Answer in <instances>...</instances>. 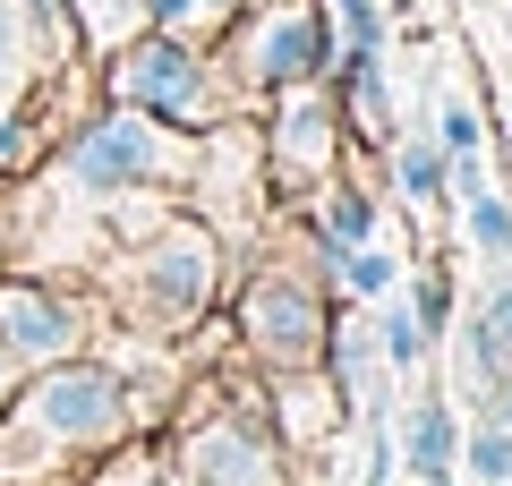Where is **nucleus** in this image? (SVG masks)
Returning a JSON list of instances; mask_svg holds the SVG:
<instances>
[{"mask_svg":"<svg viewBox=\"0 0 512 486\" xmlns=\"http://www.w3.org/2000/svg\"><path fill=\"white\" fill-rule=\"evenodd\" d=\"M120 427H128L120 376L52 359V376H43L35 393H18V410L0 418V452H9V469H35V461H69V452L111 444Z\"/></svg>","mask_w":512,"mask_h":486,"instance_id":"obj_1","label":"nucleus"},{"mask_svg":"<svg viewBox=\"0 0 512 486\" xmlns=\"http://www.w3.org/2000/svg\"><path fill=\"white\" fill-rule=\"evenodd\" d=\"M103 60H111V103H128V111H154L171 128H214L231 111L222 60H205V43H188V35L146 26V35H128Z\"/></svg>","mask_w":512,"mask_h":486,"instance_id":"obj_2","label":"nucleus"},{"mask_svg":"<svg viewBox=\"0 0 512 486\" xmlns=\"http://www.w3.org/2000/svg\"><path fill=\"white\" fill-rule=\"evenodd\" d=\"M60 171H69V180L86 188V197H120V188L188 180V171H197V145H188L171 120H154V111H128V103H111L103 120H86V128L69 137Z\"/></svg>","mask_w":512,"mask_h":486,"instance_id":"obj_3","label":"nucleus"},{"mask_svg":"<svg viewBox=\"0 0 512 486\" xmlns=\"http://www.w3.org/2000/svg\"><path fill=\"white\" fill-rule=\"evenodd\" d=\"M231 94H282V86H308V77L333 69V26H325V0H265V9H239L231 26Z\"/></svg>","mask_w":512,"mask_h":486,"instance_id":"obj_4","label":"nucleus"},{"mask_svg":"<svg viewBox=\"0 0 512 486\" xmlns=\"http://www.w3.org/2000/svg\"><path fill=\"white\" fill-rule=\"evenodd\" d=\"M333 154H342V103H333L325 77L274 94V171L282 180H325Z\"/></svg>","mask_w":512,"mask_h":486,"instance_id":"obj_5","label":"nucleus"},{"mask_svg":"<svg viewBox=\"0 0 512 486\" xmlns=\"http://www.w3.org/2000/svg\"><path fill=\"white\" fill-rule=\"evenodd\" d=\"M239 324H248V342L265 350L274 367L316 359V342H325V333H316V324H325V307H316L291 273H265V282L248 290V307H239Z\"/></svg>","mask_w":512,"mask_h":486,"instance_id":"obj_6","label":"nucleus"},{"mask_svg":"<svg viewBox=\"0 0 512 486\" xmlns=\"http://www.w3.org/2000/svg\"><path fill=\"white\" fill-rule=\"evenodd\" d=\"M77 333H86V316H77L60 290L0 282V350H9V359L52 367V359H69V350H77Z\"/></svg>","mask_w":512,"mask_h":486,"instance_id":"obj_7","label":"nucleus"},{"mask_svg":"<svg viewBox=\"0 0 512 486\" xmlns=\"http://www.w3.org/2000/svg\"><path fill=\"white\" fill-rule=\"evenodd\" d=\"M180 486H282L274 435L239 427V418H214V427H205V435H188Z\"/></svg>","mask_w":512,"mask_h":486,"instance_id":"obj_8","label":"nucleus"},{"mask_svg":"<svg viewBox=\"0 0 512 486\" xmlns=\"http://www.w3.org/2000/svg\"><path fill=\"white\" fill-rule=\"evenodd\" d=\"M137 282H146V299L180 307V316H188V307H205V299H214V239L188 231V222H180V231H163L146 248V265H137Z\"/></svg>","mask_w":512,"mask_h":486,"instance_id":"obj_9","label":"nucleus"},{"mask_svg":"<svg viewBox=\"0 0 512 486\" xmlns=\"http://www.w3.org/2000/svg\"><path fill=\"white\" fill-rule=\"evenodd\" d=\"M52 60H60L52 26H43L26 0H0V103H26V86H35Z\"/></svg>","mask_w":512,"mask_h":486,"instance_id":"obj_10","label":"nucleus"},{"mask_svg":"<svg viewBox=\"0 0 512 486\" xmlns=\"http://www.w3.org/2000/svg\"><path fill=\"white\" fill-rule=\"evenodd\" d=\"M69 26H77L86 52H120L128 35L154 26V0H69Z\"/></svg>","mask_w":512,"mask_h":486,"instance_id":"obj_11","label":"nucleus"},{"mask_svg":"<svg viewBox=\"0 0 512 486\" xmlns=\"http://www.w3.org/2000/svg\"><path fill=\"white\" fill-rule=\"evenodd\" d=\"M461 231H470V248L487 256V265H512V205L495 197V180L461 197Z\"/></svg>","mask_w":512,"mask_h":486,"instance_id":"obj_12","label":"nucleus"},{"mask_svg":"<svg viewBox=\"0 0 512 486\" xmlns=\"http://www.w3.org/2000/svg\"><path fill=\"white\" fill-rule=\"evenodd\" d=\"M444 171H453V154H444L436 137H402V145H393V180H402L410 205H436L444 197Z\"/></svg>","mask_w":512,"mask_h":486,"instance_id":"obj_13","label":"nucleus"},{"mask_svg":"<svg viewBox=\"0 0 512 486\" xmlns=\"http://www.w3.org/2000/svg\"><path fill=\"white\" fill-rule=\"evenodd\" d=\"M248 0H154V26L163 35H188V43H222V26L239 18Z\"/></svg>","mask_w":512,"mask_h":486,"instance_id":"obj_14","label":"nucleus"},{"mask_svg":"<svg viewBox=\"0 0 512 486\" xmlns=\"http://www.w3.org/2000/svg\"><path fill=\"white\" fill-rule=\"evenodd\" d=\"M410 469H419V478L453 469V410H444V401H419V410H410Z\"/></svg>","mask_w":512,"mask_h":486,"instance_id":"obj_15","label":"nucleus"},{"mask_svg":"<svg viewBox=\"0 0 512 486\" xmlns=\"http://www.w3.org/2000/svg\"><path fill=\"white\" fill-rule=\"evenodd\" d=\"M325 26L342 35V52H384V9L376 0H325Z\"/></svg>","mask_w":512,"mask_h":486,"instance_id":"obj_16","label":"nucleus"},{"mask_svg":"<svg viewBox=\"0 0 512 486\" xmlns=\"http://www.w3.org/2000/svg\"><path fill=\"white\" fill-rule=\"evenodd\" d=\"M478 137H487L478 103H470L461 86H444V103H436V145H444V154H478Z\"/></svg>","mask_w":512,"mask_h":486,"instance_id":"obj_17","label":"nucleus"},{"mask_svg":"<svg viewBox=\"0 0 512 486\" xmlns=\"http://www.w3.org/2000/svg\"><path fill=\"white\" fill-rule=\"evenodd\" d=\"M325 231L342 239V248H359V239L376 231V214H367V197H359V188H350V180H342V188H333V197H325Z\"/></svg>","mask_w":512,"mask_h":486,"instance_id":"obj_18","label":"nucleus"},{"mask_svg":"<svg viewBox=\"0 0 512 486\" xmlns=\"http://www.w3.org/2000/svg\"><path fill=\"white\" fill-rule=\"evenodd\" d=\"M376 342H384V359H393V367L427 359V333H419V316H410V307H393V316H384V333H376Z\"/></svg>","mask_w":512,"mask_h":486,"instance_id":"obj_19","label":"nucleus"},{"mask_svg":"<svg viewBox=\"0 0 512 486\" xmlns=\"http://www.w3.org/2000/svg\"><path fill=\"white\" fill-rule=\"evenodd\" d=\"M470 469H478V478L495 486V478H504V469H512V435H495V427H487V435H478V444H470Z\"/></svg>","mask_w":512,"mask_h":486,"instance_id":"obj_20","label":"nucleus"},{"mask_svg":"<svg viewBox=\"0 0 512 486\" xmlns=\"http://www.w3.org/2000/svg\"><path fill=\"white\" fill-rule=\"evenodd\" d=\"M0 393H9V350H0Z\"/></svg>","mask_w":512,"mask_h":486,"instance_id":"obj_21","label":"nucleus"},{"mask_svg":"<svg viewBox=\"0 0 512 486\" xmlns=\"http://www.w3.org/2000/svg\"><path fill=\"white\" fill-rule=\"evenodd\" d=\"M504 418H512V384H504Z\"/></svg>","mask_w":512,"mask_h":486,"instance_id":"obj_22","label":"nucleus"}]
</instances>
